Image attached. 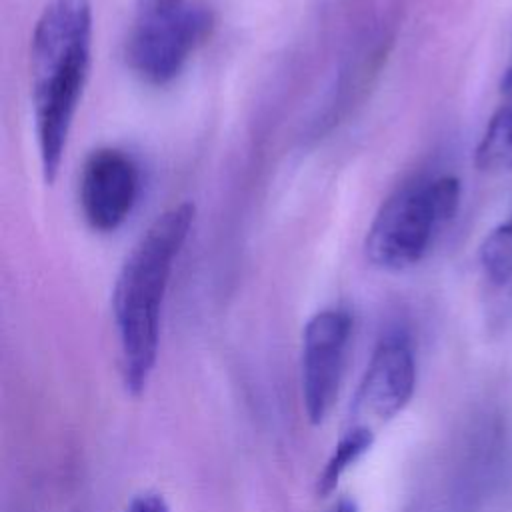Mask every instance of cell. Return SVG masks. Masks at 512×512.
<instances>
[{
    "instance_id": "277c9868",
    "label": "cell",
    "mask_w": 512,
    "mask_h": 512,
    "mask_svg": "<svg viewBox=\"0 0 512 512\" xmlns=\"http://www.w3.org/2000/svg\"><path fill=\"white\" fill-rule=\"evenodd\" d=\"M214 26L208 4L184 0L170 8L142 10L126 44V62L144 82L174 80Z\"/></svg>"
},
{
    "instance_id": "4fadbf2b",
    "label": "cell",
    "mask_w": 512,
    "mask_h": 512,
    "mask_svg": "<svg viewBox=\"0 0 512 512\" xmlns=\"http://www.w3.org/2000/svg\"><path fill=\"white\" fill-rule=\"evenodd\" d=\"M184 0H140L142 4V10H156V8H170V6H176Z\"/></svg>"
},
{
    "instance_id": "52a82bcc",
    "label": "cell",
    "mask_w": 512,
    "mask_h": 512,
    "mask_svg": "<svg viewBox=\"0 0 512 512\" xmlns=\"http://www.w3.org/2000/svg\"><path fill=\"white\" fill-rule=\"evenodd\" d=\"M416 388V358L406 332L394 330L376 344L354 396V414L370 422L398 416Z\"/></svg>"
},
{
    "instance_id": "5b68a950",
    "label": "cell",
    "mask_w": 512,
    "mask_h": 512,
    "mask_svg": "<svg viewBox=\"0 0 512 512\" xmlns=\"http://www.w3.org/2000/svg\"><path fill=\"white\" fill-rule=\"evenodd\" d=\"M352 338V316L344 308L316 312L302 330L300 388L306 418L322 424L340 392L348 346Z\"/></svg>"
},
{
    "instance_id": "8992f818",
    "label": "cell",
    "mask_w": 512,
    "mask_h": 512,
    "mask_svg": "<svg viewBox=\"0 0 512 512\" xmlns=\"http://www.w3.org/2000/svg\"><path fill=\"white\" fill-rule=\"evenodd\" d=\"M140 190L136 162L118 148L94 150L80 174V208L96 232H114L130 216Z\"/></svg>"
},
{
    "instance_id": "30bf717a",
    "label": "cell",
    "mask_w": 512,
    "mask_h": 512,
    "mask_svg": "<svg viewBox=\"0 0 512 512\" xmlns=\"http://www.w3.org/2000/svg\"><path fill=\"white\" fill-rule=\"evenodd\" d=\"M480 264L494 286H504L512 280V216L482 240Z\"/></svg>"
},
{
    "instance_id": "3957f363",
    "label": "cell",
    "mask_w": 512,
    "mask_h": 512,
    "mask_svg": "<svg viewBox=\"0 0 512 512\" xmlns=\"http://www.w3.org/2000/svg\"><path fill=\"white\" fill-rule=\"evenodd\" d=\"M458 204L456 176L416 178L404 184L376 212L364 242L366 258L376 268L394 272L418 264L454 218Z\"/></svg>"
},
{
    "instance_id": "ba28073f",
    "label": "cell",
    "mask_w": 512,
    "mask_h": 512,
    "mask_svg": "<svg viewBox=\"0 0 512 512\" xmlns=\"http://www.w3.org/2000/svg\"><path fill=\"white\" fill-rule=\"evenodd\" d=\"M502 96L474 150V164L484 174L512 172V90Z\"/></svg>"
},
{
    "instance_id": "7c38bea8",
    "label": "cell",
    "mask_w": 512,
    "mask_h": 512,
    "mask_svg": "<svg viewBox=\"0 0 512 512\" xmlns=\"http://www.w3.org/2000/svg\"><path fill=\"white\" fill-rule=\"evenodd\" d=\"M326 512H360V506H358V502L354 498L342 496Z\"/></svg>"
},
{
    "instance_id": "6da1fadb",
    "label": "cell",
    "mask_w": 512,
    "mask_h": 512,
    "mask_svg": "<svg viewBox=\"0 0 512 512\" xmlns=\"http://www.w3.org/2000/svg\"><path fill=\"white\" fill-rule=\"evenodd\" d=\"M92 62V2L48 0L30 42V96L46 184L60 172Z\"/></svg>"
},
{
    "instance_id": "9c48e42d",
    "label": "cell",
    "mask_w": 512,
    "mask_h": 512,
    "mask_svg": "<svg viewBox=\"0 0 512 512\" xmlns=\"http://www.w3.org/2000/svg\"><path fill=\"white\" fill-rule=\"evenodd\" d=\"M376 440L374 428L366 424H352L334 444L332 452L328 454L324 468L316 480V494L328 496L336 490L340 478L362 458L370 452Z\"/></svg>"
},
{
    "instance_id": "7a4b0ae2",
    "label": "cell",
    "mask_w": 512,
    "mask_h": 512,
    "mask_svg": "<svg viewBox=\"0 0 512 512\" xmlns=\"http://www.w3.org/2000/svg\"><path fill=\"white\" fill-rule=\"evenodd\" d=\"M194 204L182 202L160 216L132 246L112 290V316L126 392L138 396L158 358L160 316L166 288L190 228Z\"/></svg>"
},
{
    "instance_id": "8fae6325",
    "label": "cell",
    "mask_w": 512,
    "mask_h": 512,
    "mask_svg": "<svg viewBox=\"0 0 512 512\" xmlns=\"http://www.w3.org/2000/svg\"><path fill=\"white\" fill-rule=\"evenodd\" d=\"M124 512H170V506L162 494L146 490L132 496Z\"/></svg>"
},
{
    "instance_id": "5bb4252c",
    "label": "cell",
    "mask_w": 512,
    "mask_h": 512,
    "mask_svg": "<svg viewBox=\"0 0 512 512\" xmlns=\"http://www.w3.org/2000/svg\"><path fill=\"white\" fill-rule=\"evenodd\" d=\"M504 90H512V58H510V64L504 70V76L500 82V92H504Z\"/></svg>"
}]
</instances>
